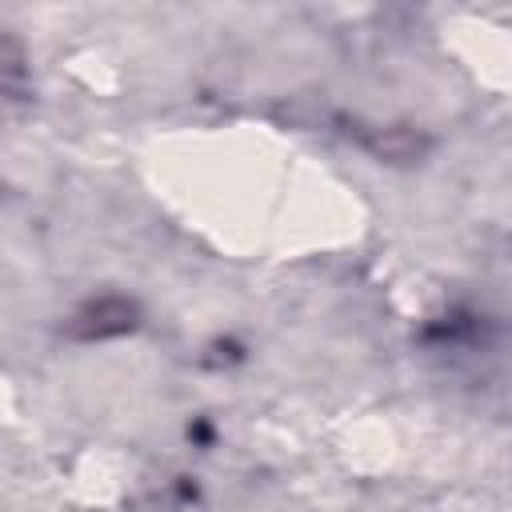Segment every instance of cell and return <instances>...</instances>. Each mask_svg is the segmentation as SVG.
Instances as JSON below:
<instances>
[{
	"label": "cell",
	"instance_id": "1",
	"mask_svg": "<svg viewBox=\"0 0 512 512\" xmlns=\"http://www.w3.org/2000/svg\"><path fill=\"white\" fill-rule=\"evenodd\" d=\"M132 328V304L128 300H96V304H88L80 316H76V324H72V332L76 336H116V332H128Z\"/></svg>",
	"mask_w": 512,
	"mask_h": 512
}]
</instances>
